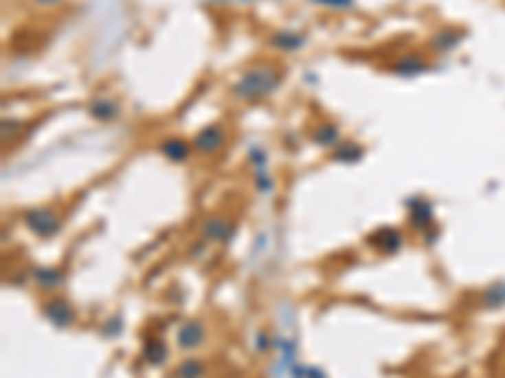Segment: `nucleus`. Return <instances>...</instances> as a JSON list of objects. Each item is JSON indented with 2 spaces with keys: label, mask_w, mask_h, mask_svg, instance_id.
Instances as JSON below:
<instances>
[{
  "label": "nucleus",
  "mask_w": 505,
  "mask_h": 378,
  "mask_svg": "<svg viewBox=\"0 0 505 378\" xmlns=\"http://www.w3.org/2000/svg\"><path fill=\"white\" fill-rule=\"evenodd\" d=\"M283 81V71L273 63H258V66H250L240 73V78L233 84V96L238 101H248V104H256V101H263L265 96H271L276 88Z\"/></svg>",
  "instance_id": "f257e3e1"
},
{
  "label": "nucleus",
  "mask_w": 505,
  "mask_h": 378,
  "mask_svg": "<svg viewBox=\"0 0 505 378\" xmlns=\"http://www.w3.org/2000/svg\"><path fill=\"white\" fill-rule=\"evenodd\" d=\"M225 139H227V134L220 123H207V126H202L200 132L194 134L192 152L194 154H200V156L218 154L220 149L225 147Z\"/></svg>",
  "instance_id": "f03ea898"
},
{
  "label": "nucleus",
  "mask_w": 505,
  "mask_h": 378,
  "mask_svg": "<svg viewBox=\"0 0 505 378\" xmlns=\"http://www.w3.org/2000/svg\"><path fill=\"white\" fill-rule=\"evenodd\" d=\"M25 224H28L38 237H54L56 232L61 230V220H58V215L48 207L28 209V212H25Z\"/></svg>",
  "instance_id": "7ed1b4c3"
},
{
  "label": "nucleus",
  "mask_w": 505,
  "mask_h": 378,
  "mask_svg": "<svg viewBox=\"0 0 505 378\" xmlns=\"http://www.w3.org/2000/svg\"><path fill=\"white\" fill-rule=\"evenodd\" d=\"M202 340H205V325L197 320H190L177 331V343L182 351H194L197 346H202Z\"/></svg>",
  "instance_id": "20e7f679"
},
{
  "label": "nucleus",
  "mask_w": 505,
  "mask_h": 378,
  "mask_svg": "<svg viewBox=\"0 0 505 378\" xmlns=\"http://www.w3.org/2000/svg\"><path fill=\"white\" fill-rule=\"evenodd\" d=\"M268 43H271L273 48H278V51H298V48H303V43H306V33L280 28V31H276L271 38H268Z\"/></svg>",
  "instance_id": "39448f33"
},
{
  "label": "nucleus",
  "mask_w": 505,
  "mask_h": 378,
  "mask_svg": "<svg viewBox=\"0 0 505 378\" xmlns=\"http://www.w3.org/2000/svg\"><path fill=\"white\" fill-rule=\"evenodd\" d=\"M89 114H91V119H96V121H114V119H119L122 108H119L117 101L106 99V96H99V99H93L91 104H89Z\"/></svg>",
  "instance_id": "423d86ee"
},
{
  "label": "nucleus",
  "mask_w": 505,
  "mask_h": 378,
  "mask_svg": "<svg viewBox=\"0 0 505 378\" xmlns=\"http://www.w3.org/2000/svg\"><path fill=\"white\" fill-rule=\"evenodd\" d=\"M43 310H46V318L56 328H66V325L74 323V310L66 300H51Z\"/></svg>",
  "instance_id": "0eeeda50"
},
{
  "label": "nucleus",
  "mask_w": 505,
  "mask_h": 378,
  "mask_svg": "<svg viewBox=\"0 0 505 378\" xmlns=\"http://www.w3.org/2000/svg\"><path fill=\"white\" fill-rule=\"evenodd\" d=\"M462 38H465V33L462 31H455V28H440V31L432 36L429 46L435 48L437 54H447V51H452V48L458 46Z\"/></svg>",
  "instance_id": "6e6552de"
},
{
  "label": "nucleus",
  "mask_w": 505,
  "mask_h": 378,
  "mask_svg": "<svg viewBox=\"0 0 505 378\" xmlns=\"http://www.w3.org/2000/svg\"><path fill=\"white\" fill-rule=\"evenodd\" d=\"M202 230H205V237L207 239H212V242H223V239H227L230 235H233L235 227L227 222L225 217H212V220L205 222Z\"/></svg>",
  "instance_id": "1a4fd4ad"
},
{
  "label": "nucleus",
  "mask_w": 505,
  "mask_h": 378,
  "mask_svg": "<svg viewBox=\"0 0 505 378\" xmlns=\"http://www.w3.org/2000/svg\"><path fill=\"white\" fill-rule=\"evenodd\" d=\"M159 152H162L170 162H185L187 156L192 154V144H187L185 139H167L159 144Z\"/></svg>",
  "instance_id": "9d476101"
},
{
  "label": "nucleus",
  "mask_w": 505,
  "mask_h": 378,
  "mask_svg": "<svg viewBox=\"0 0 505 378\" xmlns=\"http://www.w3.org/2000/svg\"><path fill=\"white\" fill-rule=\"evenodd\" d=\"M427 61H422L420 56H404L399 61H394L392 71H394L396 76H417L422 71H427Z\"/></svg>",
  "instance_id": "9b49d317"
},
{
  "label": "nucleus",
  "mask_w": 505,
  "mask_h": 378,
  "mask_svg": "<svg viewBox=\"0 0 505 378\" xmlns=\"http://www.w3.org/2000/svg\"><path fill=\"white\" fill-rule=\"evenodd\" d=\"M372 242L379 247L381 252H396V250H399V245H402V235H399V232H394L392 227H384V230H381L377 237H372Z\"/></svg>",
  "instance_id": "f8f14e48"
},
{
  "label": "nucleus",
  "mask_w": 505,
  "mask_h": 378,
  "mask_svg": "<svg viewBox=\"0 0 505 378\" xmlns=\"http://www.w3.org/2000/svg\"><path fill=\"white\" fill-rule=\"evenodd\" d=\"M311 139L321 147H336L339 144V126L336 123H321L311 134Z\"/></svg>",
  "instance_id": "ddd939ff"
},
{
  "label": "nucleus",
  "mask_w": 505,
  "mask_h": 378,
  "mask_svg": "<svg viewBox=\"0 0 505 378\" xmlns=\"http://www.w3.org/2000/svg\"><path fill=\"white\" fill-rule=\"evenodd\" d=\"M33 278L38 283L41 287H46V290H56V287L63 283V275L56 268H36L33 270Z\"/></svg>",
  "instance_id": "4468645a"
},
{
  "label": "nucleus",
  "mask_w": 505,
  "mask_h": 378,
  "mask_svg": "<svg viewBox=\"0 0 505 378\" xmlns=\"http://www.w3.org/2000/svg\"><path fill=\"white\" fill-rule=\"evenodd\" d=\"M205 376V363L200 361H185L179 363L175 370V378H202Z\"/></svg>",
  "instance_id": "2eb2a0df"
},
{
  "label": "nucleus",
  "mask_w": 505,
  "mask_h": 378,
  "mask_svg": "<svg viewBox=\"0 0 505 378\" xmlns=\"http://www.w3.org/2000/svg\"><path fill=\"white\" fill-rule=\"evenodd\" d=\"M412 222L425 227V224L432 222V207H429L427 202H412Z\"/></svg>",
  "instance_id": "dca6fc26"
},
{
  "label": "nucleus",
  "mask_w": 505,
  "mask_h": 378,
  "mask_svg": "<svg viewBox=\"0 0 505 378\" xmlns=\"http://www.w3.org/2000/svg\"><path fill=\"white\" fill-rule=\"evenodd\" d=\"M334 159L336 162H359V159H361V147L341 144V147L334 149Z\"/></svg>",
  "instance_id": "f3484780"
},
{
  "label": "nucleus",
  "mask_w": 505,
  "mask_h": 378,
  "mask_svg": "<svg viewBox=\"0 0 505 378\" xmlns=\"http://www.w3.org/2000/svg\"><path fill=\"white\" fill-rule=\"evenodd\" d=\"M144 355H147L149 363H162L164 358H167V351H164V346L159 343V340H152V343H147V351H144Z\"/></svg>",
  "instance_id": "a211bd4d"
},
{
  "label": "nucleus",
  "mask_w": 505,
  "mask_h": 378,
  "mask_svg": "<svg viewBox=\"0 0 505 378\" xmlns=\"http://www.w3.org/2000/svg\"><path fill=\"white\" fill-rule=\"evenodd\" d=\"M321 8H331V10H349L354 5V0H311Z\"/></svg>",
  "instance_id": "6ab92c4d"
},
{
  "label": "nucleus",
  "mask_w": 505,
  "mask_h": 378,
  "mask_svg": "<svg viewBox=\"0 0 505 378\" xmlns=\"http://www.w3.org/2000/svg\"><path fill=\"white\" fill-rule=\"evenodd\" d=\"M36 5H41V8H54V5H61L63 0H33Z\"/></svg>",
  "instance_id": "aec40b11"
}]
</instances>
